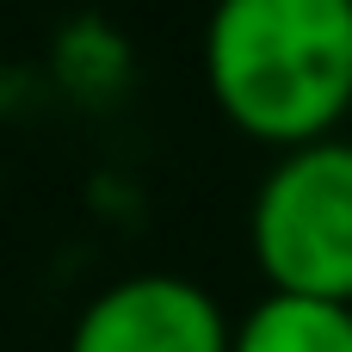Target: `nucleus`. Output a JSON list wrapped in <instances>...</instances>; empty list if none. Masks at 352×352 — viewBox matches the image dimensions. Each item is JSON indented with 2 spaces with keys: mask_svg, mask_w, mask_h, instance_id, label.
I'll return each mask as SVG.
<instances>
[{
  "mask_svg": "<svg viewBox=\"0 0 352 352\" xmlns=\"http://www.w3.org/2000/svg\"><path fill=\"white\" fill-rule=\"evenodd\" d=\"M217 111L266 148H303L352 111V0H217L204 25Z\"/></svg>",
  "mask_w": 352,
  "mask_h": 352,
  "instance_id": "1",
  "label": "nucleus"
},
{
  "mask_svg": "<svg viewBox=\"0 0 352 352\" xmlns=\"http://www.w3.org/2000/svg\"><path fill=\"white\" fill-rule=\"evenodd\" d=\"M248 241L272 291L352 309V142L285 148L254 192Z\"/></svg>",
  "mask_w": 352,
  "mask_h": 352,
  "instance_id": "2",
  "label": "nucleus"
},
{
  "mask_svg": "<svg viewBox=\"0 0 352 352\" xmlns=\"http://www.w3.org/2000/svg\"><path fill=\"white\" fill-rule=\"evenodd\" d=\"M68 352H229V316L179 272H136L80 309Z\"/></svg>",
  "mask_w": 352,
  "mask_h": 352,
  "instance_id": "3",
  "label": "nucleus"
},
{
  "mask_svg": "<svg viewBox=\"0 0 352 352\" xmlns=\"http://www.w3.org/2000/svg\"><path fill=\"white\" fill-rule=\"evenodd\" d=\"M229 352H352V309L266 291L241 322H229Z\"/></svg>",
  "mask_w": 352,
  "mask_h": 352,
  "instance_id": "4",
  "label": "nucleus"
}]
</instances>
